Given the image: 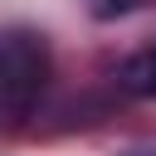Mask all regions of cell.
Listing matches in <instances>:
<instances>
[{
	"label": "cell",
	"instance_id": "6da1fadb",
	"mask_svg": "<svg viewBox=\"0 0 156 156\" xmlns=\"http://www.w3.org/2000/svg\"><path fill=\"white\" fill-rule=\"evenodd\" d=\"M49 83V49L39 34L15 29L0 39V107L29 112Z\"/></svg>",
	"mask_w": 156,
	"mask_h": 156
},
{
	"label": "cell",
	"instance_id": "7a4b0ae2",
	"mask_svg": "<svg viewBox=\"0 0 156 156\" xmlns=\"http://www.w3.org/2000/svg\"><path fill=\"white\" fill-rule=\"evenodd\" d=\"M117 83H122L132 98H156V49H141V54H132V58L122 63Z\"/></svg>",
	"mask_w": 156,
	"mask_h": 156
},
{
	"label": "cell",
	"instance_id": "3957f363",
	"mask_svg": "<svg viewBox=\"0 0 156 156\" xmlns=\"http://www.w3.org/2000/svg\"><path fill=\"white\" fill-rule=\"evenodd\" d=\"M141 0H88V10L98 15V20H117V15H127V10H136Z\"/></svg>",
	"mask_w": 156,
	"mask_h": 156
}]
</instances>
